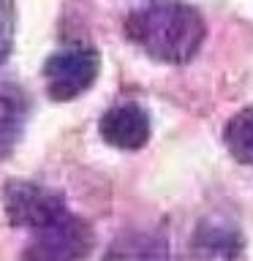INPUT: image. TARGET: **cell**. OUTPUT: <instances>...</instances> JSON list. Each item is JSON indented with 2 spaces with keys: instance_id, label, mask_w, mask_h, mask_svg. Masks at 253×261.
I'll list each match as a JSON object with an SVG mask.
<instances>
[{
  "instance_id": "2",
  "label": "cell",
  "mask_w": 253,
  "mask_h": 261,
  "mask_svg": "<svg viewBox=\"0 0 253 261\" xmlns=\"http://www.w3.org/2000/svg\"><path fill=\"white\" fill-rule=\"evenodd\" d=\"M101 71V57L90 46H65L46 57L44 85L52 101H73L93 87Z\"/></svg>"
},
{
  "instance_id": "3",
  "label": "cell",
  "mask_w": 253,
  "mask_h": 261,
  "mask_svg": "<svg viewBox=\"0 0 253 261\" xmlns=\"http://www.w3.org/2000/svg\"><path fill=\"white\" fill-rule=\"evenodd\" d=\"M3 201L11 226L30 228V231H41L68 215L63 196L36 182H8Z\"/></svg>"
},
{
  "instance_id": "5",
  "label": "cell",
  "mask_w": 253,
  "mask_h": 261,
  "mask_svg": "<svg viewBox=\"0 0 253 261\" xmlns=\"http://www.w3.org/2000/svg\"><path fill=\"white\" fill-rule=\"evenodd\" d=\"M98 130L117 150H142L150 139V114L139 103H117L101 117Z\"/></svg>"
},
{
  "instance_id": "9",
  "label": "cell",
  "mask_w": 253,
  "mask_h": 261,
  "mask_svg": "<svg viewBox=\"0 0 253 261\" xmlns=\"http://www.w3.org/2000/svg\"><path fill=\"white\" fill-rule=\"evenodd\" d=\"M14 33V0H0V63L8 55Z\"/></svg>"
},
{
  "instance_id": "4",
  "label": "cell",
  "mask_w": 253,
  "mask_h": 261,
  "mask_svg": "<svg viewBox=\"0 0 253 261\" xmlns=\"http://www.w3.org/2000/svg\"><path fill=\"white\" fill-rule=\"evenodd\" d=\"M93 248V231L82 218L65 215L57 223L36 231L24 250V261H85Z\"/></svg>"
},
{
  "instance_id": "1",
  "label": "cell",
  "mask_w": 253,
  "mask_h": 261,
  "mask_svg": "<svg viewBox=\"0 0 253 261\" xmlns=\"http://www.w3.org/2000/svg\"><path fill=\"white\" fill-rule=\"evenodd\" d=\"M125 33L153 60L183 65L201 49L207 24L183 0H147L125 19Z\"/></svg>"
},
{
  "instance_id": "8",
  "label": "cell",
  "mask_w": 253,
  "mask_h": 261,
  "mask_svg": "<svg viewBox=\"0 0 253 261\" xmlns=\"http://www.w3.org/2000/svg\"><path fill=\"white\" fill-rule=\"evenodd\" d=\"M22 134V109L14 98L0 95V161L14 150L16 139Z\"/></svg>"
},
{
  "instance_id": "6",
  "label": "cell",
  "mask_w": 253,
  "mask_h": 261,
  "mask_svg": "<svg viewBox=\"0 0 253 261\" xmlns=\"http://www.w3.org/2000/svg\"><path fill=\"white\" fill-rule=\"evenodd\" d=\"M106 261H169L166 242L153 234L120 237L106 253Z\"/></svg>"
},
{
  "instance_id": "7",
  "label": "cell",
  "mask_w": 253,
  "mask_h": 261,
  "mask_svg": "<svg viewBox=\"0 0 253 261\" xmlns=\"http://www.w3.org/2000/svg\"><path fill=\"white\" fill-rule=\"evenodd\" d=\"M223 142L240 163H253V106L240 109L226 122Z\"/></svg>"
}]
</instances>
